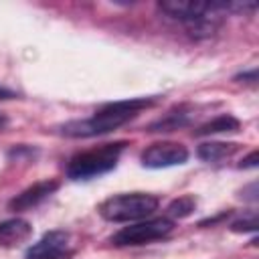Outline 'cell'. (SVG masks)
I'll list each match as a JSON object with an SVG mask.
<instances>
[{"label": "cell", "mask_w": 259, "mask_h": 259, "mask_svg": "<svg viewBox=\"0 0 259 259\" xmlns=\"http://www.w3.org/2000/svg\"><path fill=\"white\" fill-rule=\"evenodd\" d=\"M4 123H6V117H4V115H0V125H4Z\"/></svg>", "instance_id": "cell-17"}, {"label": "cell", "mask_w": 259, "mask_h": 259, "mask_svg": "<svg viewBox=\"0 0 259 259\" xmlns=\"http://www.w3.org/2000/svg\"><path fill=\"white\" fill-rule=\"evenodd\" d=\"M186 123H188V113L180 107V109H176V111H170L166 117L158 119L156 123H152V125H150V132H172V130L182 127V125H186Z\"/></svg>", "instance_id": "cell-12"}, {"label": "cell", "mask_w": 259, "mask_h": 259, "mask_svg": "<svg viewBox=\"0 0 259 259\" xmlns=\"http://www.w3.org/2000/svg\"><path fill=\"white\" fill-rule=\"evenodd\" d=\"M231 229H233L235 233H249V231H257V212H255V210L245 212L241 219H237V221L231 225Z\"/></svg>", "instance_id": "cell-14"}, {"label": "cell", "mask_w": 259, "mask_h": 259, "mask_svg": "<svg viewBox=\"0 0 259 259\" xmlns=\"http://www.w3.org/2000/svg\"><path fill=\"white\" fill-rule=\"evenodd\" d=\"M158 8L170 18L180 20L188 34L194 38H204L217 32L223 22V16L239 10H253L255 4L245 2H202V0H164Z\"/></svg>", "instance_id": "cell-1"}, {"label": "cell", "mask_w": 259, "mask_h": 259, "mask_svg": "<svg viewBox=\"0 0 259 259\" xmlns=\"http://www.w3.org/2000/svg\"><path fill=\"white\" fill-rule=\"evenodd\" d=\"M174 223L166 217H158V219H146L140 223H134L130 227L119 229L113 237L111 243L115 247H134V245H146L158 239H164L172 233Z\"/></svg>", "instance_id": "cell-5"}, {"label": "cell", "mask_w": 259, "mask_h": 259, "mask_svg": "<svg viewBox=\"0 0 259 259\" xmlns=\"http://www.w3.org/2000/svg\"><path fill=\"white\" fill-rule=\"evenodd\" d=\"M239 119L233 115H219L200 127L194 130V136H212V134H223V132H237L239 130Z\"/></svg>", "instance_id": "cell-11"}, {"label": "cell", "mask_w": 259, "mask_h": 259, "mask_svg": "<svg viewBox=\"0 0 259 259\" xmlns=\"http://www.w3.org/2000/svg\"><path fill=\"white\" fill-rule=\"evenodd\" d=\"M12 97H16V95H14V91L0 87V99H12Z\"/></svg>", "instance_id": "cell-16"}, {"label": "cell", "mask_w": 259, "mask_h": 259, "mask_svg": "<svg viewBox=\"0 0 259 259\" xmlns=\"http://www.w3.org/2000/svg\"><path fill=\"white\" fill-rule=\"evenodd\" d=\"M194 206H196V200H194L192 196H180V198H176L174 202H170L168 214H170V217L184 219V217H188V214L194 210Z\"/></svg>", "instance_id": "cell-13"}, {"label": "cell", "mask_w": 259, "mask_h": 259, "mask_svg": "<svg viewBox=\"0 0 259 259\" xmlns=\"http://www.w3.org/2000/svg\"><path fill=\"white\" fill-rule=\"evenodd\" d=\"M123 148H125V142H115V144H103L99 148L77 154L67 164V176L71 180H89L113 170Z\"/></svg>", "instance_id": "cell-3"}, {"label": "cell", "mask_w": 259, "mask_h": 259, "mask_svg": "<svg viewBox=\"0 0 259 259\" xmlns=\"http://www.w3.org/2000/svg\"><path fill=\"white\" fill-rule=\"evenodd\" d=\"M188 160V150L178 142H156L142 152V164L146 168H168Z\"/></svg>", "instance_id": "cell-6"}, {"label": "cell", "mask_w": 259, "mask_h": 259, "mask_svg": "<svg viewBox=\"0 0 259 259\" xmlns=\"http://www.w3.org/2000/svg\"><path fill=\"white\" fill-rule=\"evenodd\" d=\"M32 233V227L22 219H10L0 223V247H14L24 243Z\"/></svg>", "instance_id": "cell-9"}, {"label": "cell", "mask_w": 259, "mask_h": 259, "mask_svg": "<svg viewBox=\"0 0 259 259\" xmlns=\"http://www.w3.org/2000/svg\"><path fill=\"white\" fill-rule=\"evenodd\" d=\"M59 188V182L57 180H42V182H36L32 186H28L26 190H22L20 194H16L12 200H10V210H28L36 204H40L45 198H49L55 190Z\"/></svg>", "instance_id": "cell-8"}, {"label": "cell", "mask_w": 259, "mask_h": 259, "mask_svg": "<svg viewBox=\"0 0 259 259\" xmlns=\"http://www.w3.org/2000/svg\"><path fill=\"white\" fill-rule=\"evenodd\" d=\"M73 253L71 237L65 231L45 233L24 255V259H65Z\"/></svg>", "instance_id": "cell-7"}, {"label": "cell", "mask_w": 259, "mask_h": 259, "mask_svg": "<svg viewBox=\"0 0 259 259\" xmlns=\"http://www.w3.org/2000/svg\"><path fill=\"white\" fill-rule=\"evenodd\" d=\"M150 103H152V99H130V101L107 103L99 111H95L91 117L67 121L59 130H61L63 136H69V138H93V136H101V134H107V132L123 125L125 121H130L132 117H136L142 109H146Z\"/></svg>", "instance_id": "cell-2"}, {"label": "cell", "mask_w": 259, "mask_h": 259, "mask_svg": "<svg viewBox=\"0 0 259 259\" xmlns=\"http://www.w3.org/2000/svg\"><path fill=\"white\" fill-rule=\"evenodd\" d=\"M160 200L154 194L146 192H130L109 196L99 204V214L111 223H130L152 217L158 210Z\"/></svg>", "instance_id": "cell-4"}, {"label": "cell", "mask_w": 259, "mask_h": 259, "mask_svg": "<svg viewBox=\"0 0 259 259\" xmlns=\"http://www.w3.org/2000/svg\"><path fill=\"white\" fill-rule=\"evenodd\" d=\"M257 160H259V154H257V150H253L245 160H241V168H255Z\"/></svg>", "instance_id": "cell-15"}, {"label": "cell", "mask_w": 259, "mask_h": 259, "mask_svg": "<svg viewBox=\"0 0 259 259\" xmlns=\"http://www.w3.org/2000/svg\"><path fill=\"white\" fill-rule=\"evenodd\" d=\"M237 150H239V146L233 142H204L198 146L196 154L204 162H219V160L233 156Z\"/></svg>", "instance_id": "cell-10"}]
</instances>
